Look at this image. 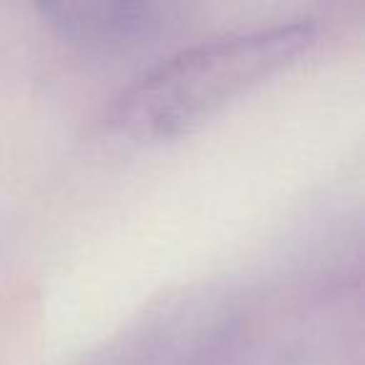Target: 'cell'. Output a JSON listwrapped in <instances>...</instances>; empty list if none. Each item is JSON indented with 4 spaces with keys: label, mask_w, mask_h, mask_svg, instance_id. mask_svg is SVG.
Wrapping results in <instances>:
<instances>
[{
    "label": "cell",
    "mask_w": 365,
    "mask_h": 365,
    "mask_svg": "<svg viewBox=\"0 0 365 365\" xmlns=\"http://www.w3.org/2000/svg\"><path fill=\"white\" fill-rule=\"evenodd\" d=\"M320 38L313 18H288L220 33L163 58L115 96L113 130L155 143L185 135L298 58Z\"/></svg>",
    "instance_id": "cell-1"
},
{
    "label": "cell",
    "mask_w": 365,
    "mask_h": 365,
    "mask_svg": "<svg viewBox=\"0 0 365 365\" xmlns=\"http://www.w3.org/2000/svg\"><path fill=\"white\" fill-rule=\"evenodd\" d=\"M182 8L173 3H46L41 18L53 33L86 51H128L168 33Z\"/></svg>",
    "instance_id": "cell-2"
}]
</instances>
